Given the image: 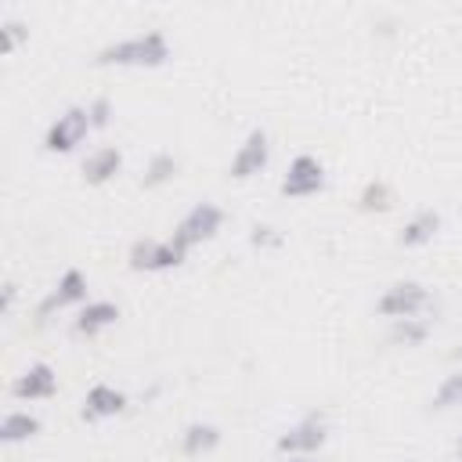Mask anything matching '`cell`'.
<instances>
[{
    "label": "cell",
    "mask_w": 462,
    "mask_h": 462,
    "mask_svg": "<svg viewBox=\"0 0 462 462\" xmlns=\"http://www.w3.org/2000/svg\"><path fill=\"white\" fill-rule=\"evenodd\" d=\"M170 58H173V47H170V36L162 29H144V32L108 40L94 54L97 65H126V69H159Z\"/></svg>",
    "instance_id": "obj_1"
},
{
    "label": "cell",
    "mask_w": 462,
    "mask_h": 462,
    "mask_svg": "<svg viewBox=\"0 0 462 462\" xmlns=\"http://www.w3.org/2000/svg\"><path fill=\"white\" fill-rule=\"evenodd\" d=\"M433 303L430 289L415 278H404V282H393L379 292L375 300V314L386 318V321H397V318H422V310Z\"/></svg>",
    "instance_id": "obj_2"
},
{
    "label": "cell",
    "mask_w": 462,
    "mask_h": 462,
    "mask_svg": "<svg viewBox=\"0 0 462 462\" xmlns=\"http://www.w3.org/2000/svg\"><path fill=\"white\" fill-rule=\"evenodd\" d=\"M184 260H188V249L173 235H166V238H137L126 249L130 271H173Z\"/></svg>",
    "instance_id": "obj_3"
},
{
    "label": "cell",
    "mask_w": 462,
    "mask_h": 462,
    "mask_svg": "<svg viewBox=\"0 0 462 462\" xmlns=\"http://www.w3.org/2000/svg\"><path fill=\"white\" fill-rule=\"evenodd\" d=\"M90 130H94V126H90V112H87V105H69V108L47 126V134H43V148H47L51 155H69V152H76V148L87 141Z\"/></svg>",
    "instance_id": "obj_4"
},
{
    "label": "cell",
    "mask_w": 462,
    "mask_h": 462,
    "mask_svg": "<svg viewBox=\"0 0 462 462\" xmlns=\"http://www.w3.org/2000/svg\"><path fill=\"white\" fill-rule=\"evenodd\" d=\"M325 162L318 159V155H310V152H300L292 162H289V170L282 173V180H278V191L285 195V199H307V195H318L321 188H325Z\"/></svg>",
    "instance_id": "obj_5"
},
{
    "label": "cell",
    "mask_w": 462,
    "mask_h": 462,
    "mask_svg": "<svg viewBox=\"0 0 462 462\" xmlns=\"http://www.w3.org/2000/svg\"><path fill=\"white\" fill-rule=\"evenodd\" d=\"M220 227H224V209H220L217 202H195V206L177 220L173 238H177L184 249H191V245L209 242Z\"/></svg>",
    "instance_id": "obj_6"
},
{
    "label": "cell",
    "mask_w": 462,
    "mask_h": 462,
    "mask_svg": "<svg viewBox=\"0 0 462 462\" xmlns=\"http://www.w3.org/2000/svg\"><path fill=\"white\" fill-rule=\"evenodd\" d=\"M325 440H328L325 419H321V415H303L300 422H292L289 430L278 433L274 448H278L282 455H318V451L325 448Z\"/></svg>",
    "instance_id": "obj_7"
},
{
    "label": "cell",
    "mask_w": 462,
    "mask_h": 462,
    "mask_svg": "<svg viewBox=\"0 0 462 462\" xmlns=\"http://www.w3.org/2000/svg\"><path fill=\"white\" fill-rule=\"evenodd\" d=\"M83 303H87V274H83L79 267H65V271L58 274V282L51 285V292L40 300L36 314H40V321H47L54 310L83 307Z\"/></svg>",
    "instance_id": "obj_8"
},
{
    "label": "cell",
    "mask_w": 462,
    "mask_h": 462,
    "mask_svg": "<svg viewBox=\"0 0 462 462\" xmlns=\"http://www.w3.org/2000/svg\"><path fill=\"white\" fill-rule=\"evenodd\" d=\"M267 162H271V141H267V130L253 126V130L242 137V144L235 148V155H231V162H227V173H231L235 180H249V177H256Z\"/></svg>",
    "instance_id": "obj_9"
},
{
    "label": "cell",
    "mask_w": 462,
    "mask_h": 462,
    "mask_svg": "<svg viewBox=\"0 0 462 462\" xmlns=\"http://www.w3.org/2000/svg\"><path fill=\"white\" fill-rule=\"evenodd\" d=\"M11 393H14L18 401H47V397H54V393H58V372H54V365H47V361L25 365V368L14 375Z\"/></svg>",
    "instance_id": "obj_10"
},
{
    "label": "cell",
    "mask_w": 462,
    "mask_h": 462,
    "mask_svg": "<svg viewBox=\"0 0 462 462\" xmlns=\"http://www.w3.org/2000/svg\"><path fill=\"white\" fill-rule=\"evenodd\" d=\"M126 408V393L112 383H94L87 393H83V404H79V419L87 422H105V419H116L119 411Z\"/></svg>",
    "instance_id": "obj_11"
},
{
    "label": "cell",
    "mask_w": 462,
    "mask_h": 462,
    "mask_svg": "<svg viewBox=\"0 0 462 462\" xmlns=\"http://www.w3.org/2000/svg\"><path fill=\"white\" fill-rule=\"evenodd\" d=\"M116 321H119V303H112V300H87L76 310V318H72V332L76 336H101Z\"/></svg>",
    "instance_id": "obj_12"
},
{
    "label": "cell",
    "mask_w": 462,
    "mask_h": 462,
    "mask_svg": "<svg viewBox=\"0 0 462 462\" xmlns=\"http://www.w3.org/2000/svg\"><path fill=\"white\" fill-rule=\"evenodd\" d=\"M437 231H440V213H437V209H415V213L404 220V227L397 231V245H404V249L430 245V242L437 238Z\"/></svg>",
    "instance_id": "obj_13"
},
{
    "label": "cell",
    "mask_w": 462,
    "mask_h": 462,
    "mask_svg": "<svg viewBox=\"0 0 462 462\" xmlns=\"http://www.w3.org/2000/svg\"><path fill=\"white\" fill-rule=\"evenodd\" d=\"M123 170V152L119 144H101L83 159V180L87 184H108Z\"/></svg>",
    "instance_id": "obj_14"
},
{
    "label": "cell",
    "mask_w": 462,
    "mask_h": 462,
    "mask_svg": "<svg viewBox=\"0 0 462 462\" xmlns=\"http://www.w3.org/2000/svg\"><path fill=\"white\" fill-rule=\"evenodd\" d=\"M220 440H224V433H220L217 422H188L184 433H180V451L191 455V458L195 455H209V451L220 448Z\"/></svg>",
    "instance_id": "obj_15"
},
{
    "label": "cell",
    "mask_w": 462,
    "mask_h": 462,
    "mask_svg": "<svg viewBox=\"0 0 462 462\" xmlns=\"http://www.w3.org/2000/svg\"><path fill=\"white\" fill-rule=\"evenodd\" d=\"M36 433H40V415H32L25 408H11L0 419V440L4 444H22V440H32Z\"/></svg>",
    "instance_id": "obj_16"
},
{
    "label": "cell",
    "mask_w": 462,
    "mask_h": 462,
    "mask_svg": "<svg viewBox=\"0 0 462 462\" xmlns=\"http://www.w3.org/2000/svg\"><path fill=\"white\" fill-rule=\"evenodd\" d=\"M393 206V188L383 177H368L357 191V209L361 213H386Z\"/></svg>",
    "instance_id": "obj_17"
},
{
    "label": "cell",
    "mask_w": 462,
    "mask_h": 462,
    "mask_svg": "<svg viewBox=\"0 0 462 462\" xmlns=\"http://www.w3.org/2000/svg\"><path fill=\"white\" fill-rule=\"evenodd\" d=\"M177 170H180V162H177V155H173V152H155V155L144 162L141 184H144V188H159V184H170V180L177 177Z\"/></svg>",
    "instance_id": "obj_18"
},
{
    "label": "cell",
    "mask_w": 462,
    "mask_h": 462,
    "mask_svg": "<svg viewBox=\"0 0 462 462\" xmlns=\"http://www.w3.org/2000/svg\"><path fill=\"white\" fill-rule=\"evenodd\" d=\"M426 336H430L426 318H397V321H390V332H386V339L393 346H419Z\"/></svg>",
    "instance_id": "obj_19"
},
{
    "label": "cell",
    "mask_w": 462,
    "mask_h": 462,
    "mask_svg": "<svg viewBox=\"0 0 462 462\" xmlns=\"http://www.w3.org/2000/svg\"><path fill=\"white\" fill-rule=\"evenodd\" d=\"M458 404H462V368H458V372H448V375L437 383L433 397H430V408H433V411H451V408H458Z\"/></svg>",
    "instance_id": "obj_20"
},
{
    "label": "cell",
    "mask_w": 462,
    "mask_h": 462,
    "mask_svg": "<svg viewBox=\"0 0 462 462\" xmlns=\"http://www.w3.org/2000/svg\"><path fill=\"white\" fill-rule=\"evenodd\" d=\"M249 245H256V249H278V245H285V235H282L274 224L256 220V224L249 227Z\"/></svg>",
    "instance_id": "obj_21"
},
{
    "label": "cell",
    "mask_w": 462,
    "mask_h": 462,
    "mask_svg": "<svg viewBox=\"0 0 462 462\" xmlns=\"http://www.w3.org/2000/svg\"><path fill=\"white\" fill-rule=\"evenodd\" d=\"M25 36H29L25 22H18V18H4V22H0V47H4L7 54H11Z\"/></svg>",
    "instance_id": "obj_22"
},
{
    "label": "cell",
    "mask_w": 462,
    "mask_h": 462,
    "mask_svg": "<svg viewBox=\"0 0 462 462\" xmlns=\"http://www.w3.org/2000/svg\"><path fill=\"white\" fill-rule=\"evenodd\" d=\"M87 112H90V126H94V130H101V126L112 123V101H108L105 94L90 97V101H87Z\"/></svg>",
    "instance_id": "obj_23"
},
{
    "label": "cell",
    "mask_w": 462,
    "mask_h": 462,
    "mask_svg": "<svg viewBox=\"0 0 462 462\" xmlns=\"http://www.w3.org/2000/svg\"><path fill=\"white\" fill-rule=\"evenodd\" d=\"M14 296H18V289H14V282H7V285H4V314H11Z\"/></svg>",
    "instance_id": "obj_24"
},
{
    "label": "cell",
    "mask_w": 462,
    "mask_h": 462,
    "mask_svg": "<svg viewBox=\"0 0 462 462\" xmlns=\"http://www.w3.org/2000/svg\"><path fill=\"white\" fill-rule=\"evenodd\" d=\"M285 462H318L314 455H285Z\"/></svg>",
    "instance_id": "obj_25"
},
{
    "label": "cell",
    "mask_w": 462,
    "mask_h": 462,
    "mask_svg": "<svg viewBox=\"0 0 462 462\" xmlns=\"http://www.w3.org/2000/svg\"><path fill=\"white\" fill-rule=\"evenodd\" d=\"M458 455H462V437H458Z\"/></svg>",
    "instance_id": "obj_26"
}]
</instances>
